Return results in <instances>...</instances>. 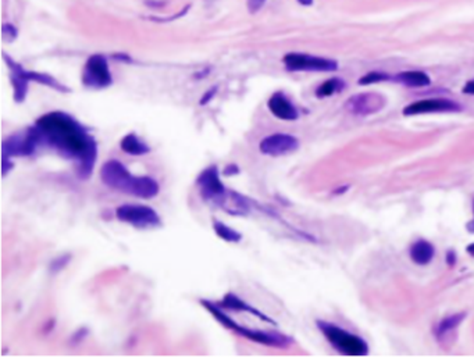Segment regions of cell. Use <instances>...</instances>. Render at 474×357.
Here are the masks:
<instances>
[{"label":"cell","instance_id":"obj_30","mask_svg":"<svg viewBox=\"0 0 474 357\" xmlns=\"http://www.w3.org/2000/svg\"><path fill=\"white\" fill-rule=\"evenodd\" d=\"M473 213H474V199H473ZM468 231L470 232V234H474V217H473V220L470 221V222L468 224Z\"/></svg>","mask_w":474,"mask_h":357},{"label":"cell","instance_id":"obj_26","mask_svg":"<svg viewBox=\"0 0 474 357\" xmlns=\"http://www.w3.org/2000/svg\"><path fill=\"white\" fill-rule=\"evenodd\" d=\"M266 0H247V10L252 14L257 13L261 7L264 6Z\"/></svg>","mask_w":474,"mask_h":357},{"label":"cell","instance_id":"obj_25","mask_svg":"<svg viewBox=\"0 0 474 357\" xmlns=\"http://www.w3.org/2000/svg\"><path fill=\"white\" fill-rule=\"evenodd\" d=\"M217 89H219L217 86H213V88L208 89V91H206V93H205V95H203V96L201 98V100H199V104H201V106H206L209 102H212V100H213V98L216 96V93H217Z\"/></svg>","mask_w":474,"mask_h":357},{"label":"cell","instance_id":"obj_29","mask_svg":"<svg viewBox=\"0 0 474 357\" xmlns=\"http://www.w3.org/2000/svg\"><path fill=\"white\" fill-rule=\"evenodd\" d=\"M462 92H463L465 95H470V96H474V78L469 79L468 82L465 84V86L462 88Z\"/></svg>","mask_w":474,"mask_h":357},{"label":"cell","instance_id":"obj_21","mask_svg":"<svg viewBox=\"0 0 474 357\" xmlns=\"http://www.w3.org/2000/svg\"><path fill=\"white\" fill-rule=\"evenodd\" d=\"M213 231L221 240H224L227 243H239L242 240V234L239 231H237L235 228L224 224L223 221H213Z\"/></svg>","mask_w":474,"mask_h":357},{"label":"cell","instance_id":"obj_23","mask_svg":"<svg viewBox=\"0 0 474 357\" xmlns=\"http://www.w3.org/2000/svg\"><path fill=\"white\" fill-rule=\"evenodd\" d=\"M70 260H71V256L70 254H63V256H60L56 260H53V263L50 264V271L52 273H59L61 270H64L65 267L68 266V263H70Z\"/></svg>","mask_w":474,"mask_h":357},{"label":"cell","instance_id":"obj_6","mask_svg":"<svg viewBox=\"0 0 474 357\" xmlns=\"http://www.w3.org/2000/svg\"><path fill=\"white\" fill-rule=\"evenodd\" d=\"M282 63L289 72H334L339 67L337 60L299 52L286 53Z\"/></svg>","mask_w":474,"mask_h":357},{"label":"cell","instance_id":"obj_1","mask_svg":"<svg viewBox=\"0 0 474 357\" xmlns=\"http://www.w3.org/2000/svg\"><path fill=\"white\" fill-rule=\"evenodd\" d=\"M33 127L40 145L74 163L79 179H88L92 176L98 160V142L84 124L65 111L54 110L40 116Z\"/></svg>","mask_w":474,"mask_h":357},{"label":"cell","instance_id":"obj_7","mask_svg":"<svg viewBox=\"0 0 474 357\" xmlns=\"http://www.w3.org/2000/svg\"><path fill=\"white\" fill-rule=\"evenodd\" d=\"M82 85L88 89H106L113 84V75H111L109 60L103 54H92L86 60L82 70Z\"/></svg>","mask_w":474,"mask_h":357},{"label":"cell","instance_id":"obj_20","mask_svg":"<svg viewBox=\"0 0 474 357\" xmlns=\"http://www.w3.org/2000/svg\"><path fill=\"white\" fill-rule=\"evenodd\" d=\"M465 317H466V313H456V314H452V316L442 318L441 321L437 324V327H435V335L438 338H444L445 335H448L449 332L456 330V328L463 323Z\"/></svg>","mask_w":474,"mask_h":357},{"label":"cell","instance_id":"obj_12","mask_svg":"<svg viewBox=\"0 0 474 357\" xmlns=\"http://www.w3.org/2000/svg\"><path fill=\"white\" fill-rule=\"evenodd\" d=\"M384 106H385V98L380 93H373V92L355 95L348 99L345 103V107L348 109V111L356 116L373 114L381 110Z\"/></svg>","mask_w":474,"mask_h":357},{"label":"cell","instance_id":"obj_24","mask_svg":"<svg viewBox=\"0 0 474 357\" xmlns=\"http://www.w3.org/2000/svg\"><path fill=\"white\" fill-rule=\"evenodd\" d=\"M1 32H3V39L11 42L17 38V29L11 24H4L1 26Z\"/></svg>","mask_w":474,"mask_h":357},{"label":"cell","instance_id":"obj_27","mask_svg":"<svg viewBox=\"0 0 474 357\" xmlns=\"http://www.w3.org/2000/svg\"><path fill=\"white\" fill-rule=\"evenodd\" d=\"M13 169V160L11 157L1 156V171H3V176L6 177L8 174V171Z\"/></svg>","mask_w":474,"mask_h":357},{"label":"cell","instance_id":"obj_16","mask_svg":"<svg viewBox=\"0 0 474 357\" xmlns=\"http://www.w3.org/2000/svg\"><path fill=\"white\" fill-rule=\"evenodd\" d=\"M409 256L412 261L417 266H429L435 256V249L433 243L426 239H419L413 242L409 247Z\"/></svg>","mask_w":474,"mask_h":357},{"label":"cell","instance_id":"obj_11","mask_svg":"<svg viewBox=\"0 0 474 357\" xmlns=\"http://www.w3.org/2000/svg\"><path fill=\"white\" fill-rule=\"evenodd\" d=\"M299 139L291 134L275 132L264 137L259 143V150L261 155L268 157H281L291 155L299 149Z\"/></svg>","mask_w":474,"mask_h":357},{"label":"cell","instance_id":"obj_9","mask_svg":"<svg viewBox=\"0 0 474 357\" xmlns=\"http://www.w3.org/2000/svg\"><path fill=\"white\" fill-rule=\"evenodd\" d=\"M38 146H40L39 135L32 125L4 139V142L1 145V152H3V156L11 157V159L20 156H31L35 153V150L38 149Z\"/></svg>","mask_w":474,"mask_h":357},{"label":"cell","instance_id":"obj_18","mask_svg":"<svg viewBox=\"0 0 474 357\" xmlns=\"http://www.w3.org/2000/svg\"><path fill=\"white\" fill-rule=\"evenodd\" d=\"M398 84L403 85L406 88L412 89H419V88H426L431 85V78L427 72L419 71V70H410V71H402L396 74L394 77Z\"/></svg>","mask_w":474,"mask_h":357},{"label":"cell","instance_id":"obj_19","mask_svg":"<svg viewBox=\"0 0 474 357\" xmlns=\"http://www.w3.org/2000/svg\"><path fill=\"white\" fill-rule=\"evenodd\" d=\"M346 88V84L342 78L339 77H332L324 81L321 85H318L317 89H316V98L318 99H325L334 96L339 92H342Z\"/></svg>","mask_w":474,"mask_h":357},{"label":"cell","instance_id":"obj_15","mask_svg":"<svg viewBox=\"0 0 474 357\" xmlns=\"http://www.w3.org/2000/svg\"><path fill=\"white\" fill-rule=\"evenodd\" d=\"M4 61L8 65L11 75H10V81L13 85V96L14 100L17 103L24 102L26 98V93H28V86H29V79L26 78L25 68L18 63H15L14 60H11L7 54H4Z\"/></svg>","mask_w":474,"mask_h":357},{"label":"cell","instance_id":"obj_22","mask_svg":"<svg viewBox=\"0 0 474 357\" xmlns=\"http://www.w3.org/2000/svg\"><path fill=\"white\" fill-rule=\"evenodd\" d=\"M390 79H391V77L387 74V72L370 71V72H367V74H364L363 77L357 81V84L363 85V86H367V85H374V84H380V82H385V81H390Z\"/></svg>","mask_w":474,"mask_h":357},{"label":"cell","instance_id":"obj_17","mask_svg":"<svg viewBox=\"0 0 474 357\" xmlns=\"http://www.w3.org/2000/svg\"><path fill=\"white\" fill-rule=\"evenodd\" d=\"M120 149L123 150L128 156H146L150 153V146L143 141L142 138L138 137L135 132H128L125 137L120 141Z\"/></svg>","mask_w":474,"mask_h":357},{"label":"cell","instance_id":"obj_28","mask_svg":"<svg viewBox=\"0 0 474 357\" xmlns=\"http://www.w3.org/2000/svg\"><path fill=\"white\" fill-rule=\"evenodd\" d=\"M239 173H240L239 167H238L237 164H228V166H226V169L223 170V176H226V177L238 176Z\"/></svg>","mask_w":474,"mask_h":357},{"label":"cell","instance_id":"obj_31","mask_svg":"<svg viewBox=\"0 0 474 357\" xmlns=\"http://www.w3.org/2000/svg\"><path fill=\"white\" fill-rule=\"evenodd\" d=\"M299 4H302V6H312L313 3H314V0H296Z\"/></svg>","mask_w":474,"mask_h":357},{"label":"cell","instance_id":"obj_3","mask_svg":"<svg viewBox=\"0 0 474 357\" xmlns=\"http://www.w3.org/2000/svg\"><path fill=\"white\" fill-rule=\"evenodd\" d=\"M201 305L205 307L206 312L210 313L216 318V321L219 324H221L231 332H234L235 335L245 338L253 344L263 345L267 348H275V349H288L293 344L292 338H289L282 332L257 330V328H250V327L238 324L234 318L228 316L224 309H221L219 303L212 302L209 299H202Z\"/></svg>","mask_w":474,"mask_h":357},{"label":"cell","instance_id":"obj_10","mask_svg":"<svg viewBox=\"0 0 474 357\" xmlns=\"http://www.w3.org/2000/svg\"><path fill=\"white\" fill-rule=\"evenodd\" d=\"M463 110L461 104L448 98H430L416 100L403 109V116H422L437 113H459Z\"/></svg>","mask_w":474,"mask_h":357},{"label":"cell","instance_id":"obj_8","mask_svg":"<svg viewBox=\"0 0 474 357\" xmlns=\"http://www.w3.org/2000/svg\"><path fill=\"white\" fill-rule=\"evenodd\" d=\"M196 186L203 200L210 201L219 207L228 195L227 188L221 181L220 170L217 166H209L203 170L196 178Z\"/></svg>","mask_w":474,"mask_h":357},{"label":"cell","instance_id":"obj_5","mask_svg":"<svg viewBox=\"0 0 474 357\" xmlns=\"http://www.w3.org/2000/svg\"><path fill=\"white\" fill-rule=\"evenodd\" d=\"M116 217L120 222L139 229H149L162 225V218L156 210L146 204L125 203L116 208Z\"/></svg>","mask_w":474,"mask_h":357},{"label":"cell","instance_id":"obj_14","mask_svg":"<svg viewBox=\"0 0 474 357\" xmlns=\"http://www.w3.org/2000/svg\"><path fill=\"white\" fill-rule=\"evenodd\" d=\"M219 306H220L221 309H224L226 312H234V313H247V314H250V316H253L260 321H263V323H268V324L275 325V321H274L273 318H270L267 314L259 310V309H256L254 306L249 305L247 302H245L243 299L239 298L238 295H235L233 292H228L226 293L223 299H221L220 302H217Z\"/></svg>","mask_w":474,"mask_h":357},{"label":"cell","instance_id":"obj_2","mask_svg":"<svg viewBox=\"0 0 474 357\" xmlns=\"http://www.w3.org/2000/svg\"><path fill=\"white\" fill-rule=\"evenodd\" d=\"M100 181L109 189L139 199H153L160 193L159 182L149 176H135L117 159L104 162L99 171Z\"/></svg>","mask_w":474,"mask_h":357},{"label":"cell","instance_id":"obj_4","mask_svg":"<svg viewBox=\"0 0 474 357\" xmlns=\"http://www.w3.org/2000/svg\"><path fill=\"white\" fill-rule=\"evenodd\" d=\"M316 325L323 334V337L327 339V342L331 345L334 351L344 355V356H367L369 355V345L363 338L352 334L351 331L345 330L342 327L324 321L317 320Z\"/></svg>","mask_w":474,"mask_h":357},{"label":"cell","instance_id":"obj_13","mask_svg":"<svg viewBox=\"0 0 474 357\" xmlns=\"http://www.w3.org/2000/svg\"><path fill=\"white\" fill-rule=\"evenodd\" d=\"M267 107L274 117L278 118L281 121L292 123L299 118L298 107L293 104L292 100L288 98L284 92H274L267 100Z\"/></svg>","mask_w":474,"mask_h":357}]
</instances>
